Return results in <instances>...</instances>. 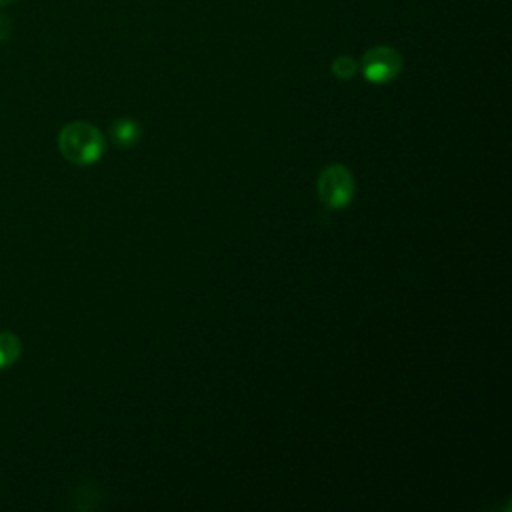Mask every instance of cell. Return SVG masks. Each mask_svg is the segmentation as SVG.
Segmentation results:
<instances>
[{"instance_id": "6", "label": "cell", "mask_w": 512, "mask_h": 512, "mask_svg": "<svg viewBox=\"0 0 512 512\" xmlns=\"http://www.w3.org/2000/svg\"><path fill=\"white\" fill-rule=\"evenodd\" d=\"M332 70H334V74L338 78H350L356 72V62L352 58H348V56H340V58L334 60Z\"/></svg>"}, {"instance_id": "8", "label": "cell", "mask_w": 512, "mask_h": 512, "mask_svg": "<svg viewBox=\"0 0 512 512\" xmlns=\"http://www.w3.org/2000/svg\"><path fill=\"white\" fill-rule=\"evenodd\" d=\"M10 2H14V0H0V6H6V4H10Z\"/></svg>"}, {"instance_id": "3", "label": "cell", "mask_w": 512, "mask_h": 512, "mask_svg": "<svg viewBox=\"0 0 512 512\" xmlns=\"http://www.w3.org/2000/svg\"><path fill=\"white\" fill-rule=\"evenodd\" d=\"M402 70V58L388 46L372 48L362 58V72L370 82L382 84L392 80Z\"/></svg>"}, {"instance_id": "1", "label": "cell", "mask_w": 512, "mask_h": 512, "mask_svg": "<svg viewBox=\"0 0 512 512\" xmlns=\"http://www.w3.org/2000/svg\"><path fill=\"white\" fill-rule=\"evenodd\" d=\"M62 156L78 166H88L100 160L106 150L102 132L88 122H70L58 134Z\"/></svg>"}, {"instance_id": "2", "label": "cell", "mask_w": 512, "mask_h": 512, "mask_svg": "<svg viewBox=\"0 0 512 512\" xmlns=\"http://www.w3.org/2000/svg\"><path fill=\"white\" fill-rule=\"evenodd\" d=\"M316 190L328 208H344L352 200L354 178L346 166L330 164L318 174Z\"/></svg>"}, {"instance_id": "4", "label": "cell", "mask_w": 512, "mask_h": 512, "mask_svg": "<svg viewBox=\"0 0 512 512\" xmlns=\"http://www.w3.org/2000/svg\"><path fill=\"white\" fill-rule=\"evenodd\" d=\"M22 352V344L20 338L14 332L8 330H0V370L10 368Z\"/></svg>"}, {"instance_id": "5", "label": "cell", "mask_w": 512, "mask_h": 512, "mask_svg": "<svg viewBox=\"0 0 512 512\" xmlns=\"http://www.w3.org/2000/svg\"><path fill=\"white\" fill-rule=\"evenodd\" d=\"M140 136L138 124L130 118H120L112 124V138L118 146H132Z\"/></svg>"}, {"instance_id": "7", "label": "cell", "mask_w": 512, "mask_h": 512, "mask_svg": "<svg viewBox=\"0 0 512 512\" xmlns=\"http://www.w3.org/2000/svg\"><path fill=\"white\" fill-rule=\"evenodd\" d=\"M10 36V18L0 14V42Z\"/></svg>"}]
</instances>
